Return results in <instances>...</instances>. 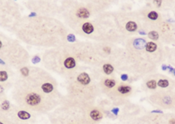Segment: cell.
Wrapping results in <instances>:
<instances>
[{
    "mask_svg": "<svg viewBox=\"0 0 175 124\" xmlns=\"http://www.w3.org/2000/svg\"><path fill=\"white\" fill-rule=\"evenodd\" d=\"M99 85H100V88H101V91L103 93L106 94L117 86V82H116L115 78L105 77V78H100Z\"/></svg>",
    "mask_w": 175,
    "mask_h": 124,
    "instance_id": "9c48e42d",
    "label": "cell"
},
{
    "mask_svg": "<svg viewBox=\"0 0 175 124\" xmlns=\"http://www.w3.org/2000/svg\"><path fill=\"white\" fill-rule=\"evenodd\" d=\"M40 60H41V58L39 55H34V56H32V58H31V63L34 65H36L40 62Z\"/></svg>",
    "mask_w": 175,
    "mask_h": 124,
    "instance_id": "44dd1931",
    "label": "cell"
},
{
    "mask_svg": "<svg viewBox=\"0 0 175 124\" xmlns=\"http://www.w3.org/2000/svg\"><path fill=\"white\" fill-rule=\"evenodd\" d=\"M138 27H139L138 23H137L135 20L128 19L123 22V29L126 31V32L134 33V32H136V31H138Z\"/></svg>",
    "mask_w": 175,
    "mask_h": 124,
    "instance_id": "30bf717a",
    "label": "cell"
},
{
    "mask_svg": "<svg viewBox=\"0 0 175 124\" xmlns=\"http://www.w3.org/2000/svg\"><path fill=\"white\" fill-rule=\"evenodd\" d=\"M0 51L3 52L1 53V58H6V61L15 67L25 66L29 59L27 51L17 41H10L9 38H6V46L0 48Z\"/></svg>",
    "mask_w": 175,
    "mask_h": 124,
    "instance_id": "52a82bcc",
    "label": "cell"
},
{
    "mask_svg": "<svg viewBox=\"0 0 175 124\" xmlns=\"http://www.w3.org/2000/svg\"><path fill=\"white\" fill-rule=\"evenodd\" d=\"M66 47L79 62L88 65H94V66H99V65L101 66L104 63L98 56L94 43L88 41L76 42L73 44L67 43Z\"/></svg>",
    "mask_w": 175,
    "mask_h": 124,
    "instance_id": "8992f818",
    "label": "cell"
},
{
    "mask_svg": "<svg viewBox=\"0 0 175 124\" xmlns=\"http://www.w3.org/2000/svg\"><path fill=\"white\" fill-rule=\"evenodd\" d=\"M66 41H67V43L73 44V43H76V42H77V38H76L75 34L68 33L67 37H66Z\"/></svg>",
    "mask_w": 175,
    "mask_h": 124,
    "instance_id": "ffe728a7",
    "label": "cell"
},
{
    "mask_svg": "<svg viewBox=\"0 0 175 124\" xmlns=\"http://www.w3.org/2000/svg\"><path fill=\"white\" fill-rule=\"evenodd\" d=\"M0 109H1V114H8L10 112V110L12 109L11 104L7 99H1V104H0Z\"/></svg>",
    "mask_w": 175,
    "mask_h": 124,
    "instance_id": "5bb4252c",
    "label": "cell"
},
{
    "mask_svg": "<svg viewBox=\"0 0 175 124\" xmlns=\"http://www.w3.org/2000/svg\"><path fill=\"white\" fill-rule=\"evenodd\" d=\"M169 79L167 78H160L157 81V86H159V88H167L169 86Z\"/></svg>",
    "mask_w": 175,
    "mask_h": 124,
    "instance_id": "e0dca14e",
    "label": "cell"
},
{
    "mask_svg": "<svg viewBox=\"0 0 175 124\" xmlns=\"http://www.w3.org/2000/svg\"><path fill=\"white\" fill-rule=\"evenodd\" d=\"M132 91V87L130 85H126V84H119L115 87L114 89H112L111 91H109L108 93H106V95H108L109 97H112L114 100L119 99V97H123L127 96L131 93Z\"/></svg>",
    "mask_w": 175,
    "mask_h": 124,
    "instance_id": "ba28073f",
    "label": "cell"
},
{
    "mask_svg": "<svg viewBox=\"0 0 175 124\" xmlns=\"http://www.w3.org/2000/svg\"><path fill=\"white\" fill-rule=\"evenodd\" d=\"M159 46L157 45V43L154 41H147L144 47V52L147 54H154L158 51Z\"/></svg>",
    "mask_w": 175,
    "mask_h": 124,
    "instance_id": "7c38bea8",
    "label": "cell"
},
{
    "mask_svg": "<svg viewBox=\"0 0 175 124\" xmlns=\"http://www.w3.org/2000/svg\"><path fill=\"white\" fill-rule=\"evenodd\" d=\"M13 99L23 109L34 112H49L61 102V100L51 98L44 95L42 92L33 88L20 79L17 81L13 90Z\"/></svg>",
    "mask_w": 175,
    "mask_h": 124,
    "instance_id": "3957f363",
    "label": "cell"
},
{
    "mask_svg": "<svg viewBox=\"0 0 175 124\" xmlns=\"http://www.w3.org/2000/svg\"><path fill=\"white\" fill-rule=\"evenodd\" d=\"M111 114H114V115H117L118 114V112H119V108H117V107H115V108H112L111 109Z\"/></svg>",
    "mask_w": 175,
    "mask_h": 124,
    "instance_id": "cb8c5ba5",
    "label": "cell"
},
{
    "mask_svg": "<svg viewBox=\"0 0 175 124\" xmlns=\"http://www.w3.org/2000/svg\"><path fill=\"white\" fill-rule=\"evenodd\" d=\"M167 69V66L166 65H162V70H166Z\"/></svg>",
    "mask_w": 175,
    "mask_h": 124,
    "instance_id": "484cf974",
    "label": "cell"
},
{
    "mask_svg": "<svg viewBox=\"0 0 175 124\" xmlns=\"http://www.w3.org/2000/svg\"><path fill=\"white\" fill-rule=\"evenodd\" d=\"M63 104L50 117L53 124H95L87 114V103L66 99Z\"/></svg>",
    "mask_w": 175,
    "mask_h": 124,
    "instance_id": "5b68a950",
    "label": "cell"
},
{
    "mask_svg": "<svg viewBox=\"0 0 175 124\" xmlns=\"http://www.w3.org/2000/svg\"><path fill=\"white\" fill-rule=\"evenodd\" d=\"M173 99H175V95H170V94H163L162 100L158 102V106H163V107H170L171 104H173Z\"/></svg>",
    "mask_w": 175,
    "mask_h": 124,
    "instance_id": "8fae6325",
    "label": "cell"
},
{
    "mask_svg": "<svg viewBox=\"0 0 175 124\" xmlns=\"http://www.w3.org/2000/svg\"><path fill=\"white\" fill-rule=\"evenodd\" d=\"M8 78H9L8 72L3 69H1V71H0V82H1V84L6 82V81L8 80Z\"/></svg>",
    "mask_w": 175,
    "mask_h": 124,
    "instance_id": "d6986e66",
    "label": "cell"
},
{
    "mask_svg": "<svg viewBox=\"0 0 175 124\" xmlns=\"http://www.w3.org/2000/svg\"><path fill=\"white\" fill-rule=\"evenodd\" d=\"M168 124H175V118H170L168 121H167Z\"/></svg>",
    "mask_w": 175,
    "mask_h": 124,
    "instance_id": "d4e9b609",
    "label": "cell"
},
{
    "mask_svg": "<svg viewBox=\"0 0 175 124\" xmlns=\"http://www.w3.org/2000/svg\"><path fill=\"white\" fill-rule=\"evenodd\" d=\"M99 72L90 73L86 70H77L66 78L67 80V99L81 103H90L99 95Z\"/></svg>",
    "mask_w": 175,
    "mask_h": 124,
    "instance_id": "7a4b0ae2",
    "label": "cell"
},
{
    "mask_svg": "<svg viewBox=\"0 0 175 124\" xmlns=\"http://www.w3.org/2000/svg\"><path fill=\"white\" fill-rule=\"evenodd\" d=\"M66 44L62 47L51 48L45 51L42 60L44 66L49 71L67 78L78 70V60L68 50Z\"/></svg>",
    "mask_w": 175,
    "mask_h": 124,
    "instance_id": "277c9868",
    "label": "cell"
},
{
    "mask_svg": "<svg viewBox=\"0 0 175 124\" xmlns=\"http://www.w3.org/2000/svg\"><path fill=\"white\" fill-rule=\"evenodd\" d=\"M120 79H121V81H123V82H125V81H127L129 79V76L125 74V73H123V74H121L120 75Z\"/></svg>",
    "mask_w": 175,
    "mask_h": 124,
    "instance_id": "603a6c76",
    "label": "cell"
},
{
    "mask_svg": "<svg viewBox=\"0 0 175 124\" xmlns=\"http://www.w3.org/2000/svg\"><path fill=\"white\" fill-rule=\"evenodd\" d=\"M12 30L20 40L32 45L58 48L67 43L68 31L65 25L49 16L20 17L13 23Z\"/></svg>",
    "mask_w": 175,
    "mask_h": 124,
    "instance_id": "6da1fadb",
    "label": "cell"
},
{
    "mask_svg": "<svg viewBox=\"0 0 175 124\" xmlns=\"http://www.w3.org/2000/svg\"><path fill=\"white\" fill-rule=\"evenodd\" d=\"M160 16L158 12L154 11V10H148V11L145 13V17L147 18L149 21H158L160 20Z\"/></svg>",
    "mask_w": 175,
    "mask_h": 124,
    "instance_id": "9a60e30c",
    "label": "cell"
},
{
    "mask_svg": "<svg viewBox=\"0 0 175 124\" xmlns=\"http://www.w3.org/2000/svg\"><path fill=\"white\" fill-rule=\"evenodd\" d=\"M163 3V1L162 0H153L152 1V4L153 5H155L157 8H159V7H161V5H162Z\"/></svg>",
    "mask_w": 175,
    "mask_h": 124,
    "instance_id": "7402d4cb",
    "label": "cell"
},
{
    "mask_svg": "<svg viewBox=\"0 0 175 124\" xmlns=\"http://www.w3.org/2000/svg\"><path fill=\"white\" fill-rule=\"evenodd\" d=\"M114 70H115V68H114V65L112 62H104L101 65V73L106 76L113 74Z\"/></svg>",
    "mask_w": 175,
    "mask_h": 124,
    "instance_id": "4fadbf2b",
    "label": "cell"
},
{
    "mask_svg": "<svg viewBox=\"0 0 175 124\" xmlns=\"http://www.w3.org/2000/svg\"><path fill=\"white\" fill-rule=\"evenodd\" d=\"M145 86L147 87L148 89H156V87H157V81L155 80V79H149V80L146 81V83H145Z\"/></svg>",
    "mask_w": 175,
    "mask_h": 124,
    "instance_id": "ac0fdd59",
    "label": "cell"
},
{
    "mask_svg": "<svg viewBox=\"0 0 175 124\" xmlns=\"http://www.w3.org/2000/svg\"><path fill=\"white\" fill-rule=\"evenodd\" d=\"M148 37H149V39H151V41H158L159 38H160V34H159V31L157 30H150L148 31L147 33Z\"/></svg>",
    "mask_w": 175,
    "mask_h": 124,
    "instance_id": "2e32d148",
    "label": "cell"
}]
</instances>
